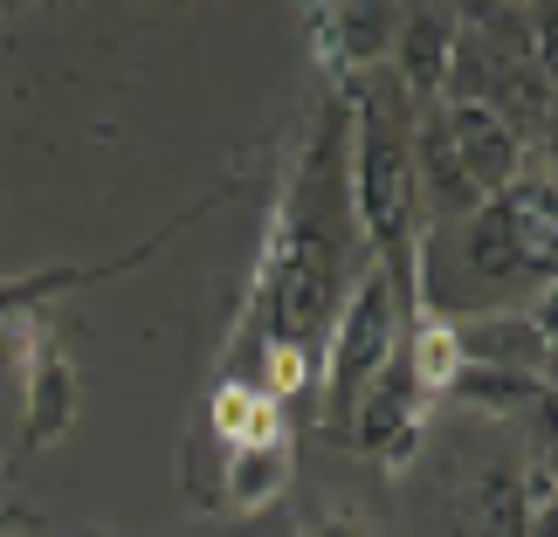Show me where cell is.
<instances>
[{
  "mask_svg": "<svg viewBox=\"0 0 558 537\" xmlns=\"http://www.w3.org/2000/svg\"><path fill=\"white\" fill-rule=\"evenodd\" d=\"M345 103H352V207L373 242V263L393 269L400 304H435L427 296V242L414 234V221H421L414 159H407L400 132L379 118L373 90H345Z\"/></svg>",
  "mask_w": 558,
  "mask_h": 537,
  "instance_id": "1",
  "label": "cell"
},
{
  "mask_svg": "<svg viewBox=\"0 0 558 537\" xmlns=\"http://www.w3.org/2000/svg\"><path fill=\"white\" fill-rule=\"evenodd\" d=\"M263 269H255V325H263V345L276 352H304L325 338L331 325V242L325 228L304 213L296 186L276 200L269 228H263Z\"/></svg>",
  "mask_w": 558,
  "mask_h": 537,
  "instance_id": "2",
  "label": "cell"
},
{
  "mask_svg": "<svg viewBox=\"0 0 558 537\" xmlns=\"http://www.w3.org/2000/svg\"><path fill=\"white\" fill-rule=\"evenodd\" d=\"M400 283H393V269H379L366 263L352 276V290H345V304L331 310V338H325V379H317V393H325V414L331 420H345L352 414V400L366 393V386L393 365L400 352Z\"/></svg>",
  "mask_w": 558,
  "mask_h": 537,
  "instance_id": "3",
  "label": "cell"
},
{
  "mask_svg": "<svg viewBox=\"0 0 558 537\" xmlns=\"http://www.w3.org/2000/svg\"><path fill=\"white\" fill-rule=\"evenodd\" d=\"M551 180H510L504 193L469 213L462 228V263L489 283H545L551 290Z\"/></svg>",
  "mask_w": 558,
  "mask_h": 537,
  "instance_id": "4",
  "label": "cell"
},
{
  "mask_svg": "<svg viewBox=\"0 0 558 537\" xmlns=\"http://www.w3.org/2000/svg\"><path fill=\"white\" fill-rule=\"evenodd\" d=\"M441 159H448V200H489L510 180H524V138L489 97H448L441 103Z\"/></svg>",
  "mask_w": 558,
  "mask_h": 537,
  "instance_id": "5",
  "label": "cell"
},
{
  "mask_svg": "<svg viewBox=\"0 0 558 537\" xmlns=\"http://www.w3.org/2000/svg\"><path fill=\"white\" fill-rule=\"evenodd\" d=\"M14 345H21V406H28V441L49 448L70 435L76 420V358L62 352V338L49 331V317H21L14 325Z\"/></svg>",
  "mask_w": 558,
  "mask_h": 537,
  "instance_id": "6",
  "label": "cell"
},
{
  "mask_svg": "<svg viewBox=\"0 0 558 537\" xmlns=\"http://www.w3.org/2000/svg\"><path fill=\"white\" fill-rule=\"evenodd\" d=\"M427 406L435 400H421V386L407 379V365H400V352H393V365L366 386V393L352 400V414H345V427H352V441L366 448V455H379L386 468H400L421 455V435H427Z\"/></svg>",
  "mask_w": 558,
  "mask_h": 537,
  "instance_id": "7",
  "label": "cell"
},
{
  "mask_svg": "<svg viewBox=\"0 0 558 537\" xmlns=\"http://www.w3.org/2000/svg\"><path fill=\"white\" fill-rule=\"evenodd\" d=\"M393 35H400V8H379V0H338V8H311V41H317V62L359 90V76L379 70L393 56Z\"/></svg>",
  "mask_w": 558,
  "mask_h": 537,
  "instance_id": "8",
  "label": "cell"
},
{
  "mask_svg": "<svg viewBox=\"0 0 558 537\" xmlns=\"http://www.w3.org/2000/svg\"><path fill=\"white\" fill-rule=\"evenodd\" d=\"M448 331L469 365L551 373V310H448Z\"/></svg>",
  "mask_w": 558,
  "mask_h": 537,
  "instance_id": "9",
  "label": "cell"
},
{
  "mask_svg": "<svg viewBox=\"0 0 558 537\" xmlns=\"http://www.w3.org/2000/svg\"><path fill=\"white\" fill-rule=\"evenodd\" d=\"M193 213H180L173 228H186ZM166 228V234H173ZM166 234H145L138 248H124V255H111V263H62V269H28V276H0V338H14V325L21 317H35L49 296H70V290H90V283H111V276H124V269H138L145 255H153Z\"/></svg>",
  "mask_w": 558,
  "mask_h": 537,
  "instance_id": "10",
  "label": "cell"
},
{
  "mask_svg": "<svg viewBox=\"0 0 558 537\" xmlns=\"http://www.w3.org/2000/svg\"><path fill=\"white\" fill-rule=\"evenodd\" d=\"M456 35H462L456 8H400L393 70H400V90L414 103L448 90V76H456Z\"/></svg>",
  "mask_w": 558,
  "mask_h": 537,
  "instance_id": "11",
  "label": "cell"
},
{
  "mask_svg": "<svg viewBox=\"0 0 558 537\" xmlns=\"http://www.w3.org/2000/svg\"><path fill=\"white\" fill-rule=\"evenodd\" d=\"M290 476H296L290 435L255 441V448H228V462H221V503L234 510V517H263L269 503H283Z\"/></svg>",
  "mask_w": 558,
  "mask_h": 537,
  "instance_id": "12",
  "label": "cell"
},
{
  "mask_svg": "<svg viewBox=\"0 0 558 537\" xmlns=\"http://www.w3.org/2000/svg\"><path fill=\"white\" fill-rule=\"evenodd\" d=\"M207 420H214V435H221V448H255V441L283 435V406H276L255 379H242V373H228L221 386H214Z\"/></svg>",
  "mask_w": 558,
  "mask_h": 537,
  "instance_id": "13",
  "label": "cell"
},
{
  "mask_svg": "<svg viewBox=\"0 0 558 537\" xmlns=\"http://www.w3.org/2000/svg\"><path fill=\"white\" fill-rule=\"evenodd\" d=\"M441 400H462L476 414H518V406H545L551 400V373H510V365H456Z\"/></svg>",
  "mask_w": 558,
  "mask_h": 537,
  "instance_id": "14",
  "label": "cell"
},
{
  "mask_svg": "<svg viewBox=\"0 0 558 537\" xmlns=\"http://www.w3.org/2000/svg\"><path fill=\"white\" fill-rule=\"evenodd\" d=\"M469 537H524L531 530V489L518 468H489L469 497Z\"/></svg>",
  "mask_w": 558,
  "mask_h": 537,
  "instance_id": "15",
  "label": "cell"
},
{
  "mask_svg": "<svg viewBox=\"0 0 558 537\" xmlns=\"http://www.w3.org/2000/svg\"><path fill=\"white\" fill-rule=\"evenodd\" d=\"M296 537H373V524L366 517H359V510L345 503V497H317L311 510H304V517H296Z\"/></svg>",
  "mask_w": 558,
  "mask_h": 537,
  "instance_id": "16",
  "label": "cell"
},
{
  "mask_svg": "<svg viewBox=\"0 0 558 537\" xmlns=\"http://www.w3.org/2000/svg\"><path fill=\"white\" fill-rule=\"evenodd\" d=\"M0 483H8V468H0Z\"/></svg>",
  "mask_w": 558,
  "mask_h": 537,
  "instance_id": "17",
  "label": "cell"
}]
</instances>
